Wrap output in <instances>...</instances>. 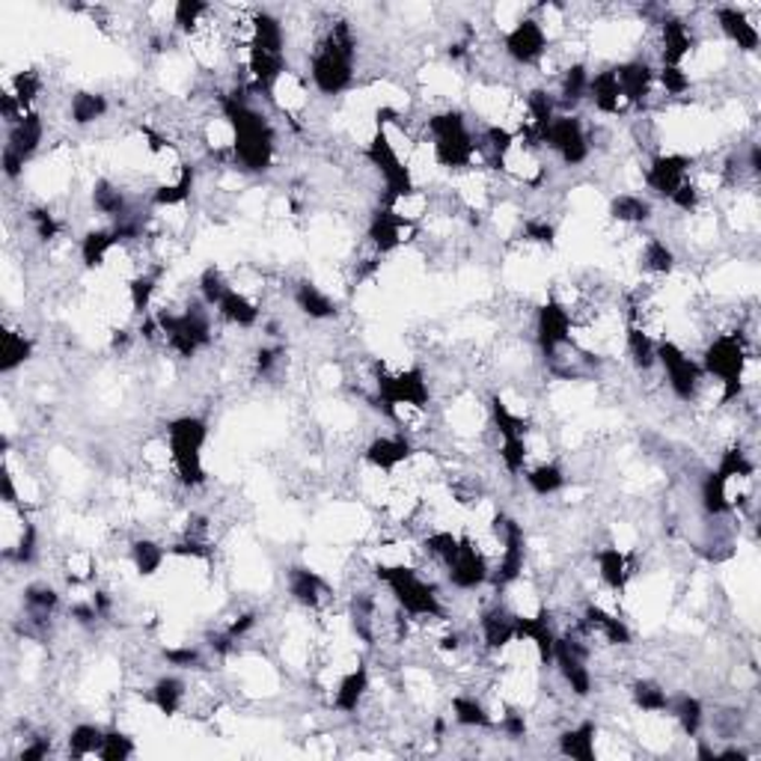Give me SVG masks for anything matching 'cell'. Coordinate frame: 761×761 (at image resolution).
Wrapping results in <instances>:
<instances>
[{"label":"cell","mask_w":761,"mask_h":761,"mask_svg":"<svg viewBox=\"0 0 761 761\" xmlns=\"http://www.w3.org/2000/svg\"><path fill=\"white\" fill-rule=\"evenodd\" d=\"M137 756V744L131 738L129 732L122 726H108L105 729V740H101V752L98 759L101 761H129Z\"/></svg>","instance_id":"25"},{"label":"cell","mask_w":761,"mask_h":761,"mask_svg":"<svg viewBox=\"0 0 761 761\" xmlns=\"http://www.w3.org/2000/svg\"><path fill=\"white\" fill-rule=\"evenodd\" d=\"M693 167V155L687 153H657L652 158H645L642 164V191L649 200H664L669 203V196L687 182V173Z\"/></svg>","instance_id":"5"},{"label":"cell","mask_w":761,"mask_h":761,"mask_svg":"<svg viewBox=\"0 0 761 761\" xmlns=\"http://www.w3.org/2000/svg\"><path fill=\"white\" fill-rule=\"evenodd\" d=\"M669 699H673V693L661 681H654V678H633L631 685H628V702L642 717L666 714L669 711Z\"/></svg>","instance_id":"22"},{"label":"cell","mask_w":761,"mask_h":761,"mask_svg":"<svg viewBox=\"0 0 761 761\" xmlns=\"http://www.w3.org/2000/svg\"><path fill=\"white\" fill-rule=\"evenodd\" d=\"M286 592L298 609L325 613L337 607V589L322 571L310 566H292L286 571Z\"/></svg>","instance_id":"6"},{"label":"cell","mask_w":761,"mask_h":761,"mask_svg":"<svg viewBox=\"0 0 761 761\" xmlns=\"http://www.w3.org/2000/svg\"><path fill=\"white\" fill-rule=\"evenodd\" d=\"M759 7H735V3H720L711 10V22L717 31L720 43L732 45L738 55L756 57L759 55L761 33L756 24Z\"/></svg>","instance_id":"4"},{"label":"cell","mask_w":761,"mask_h":761,"mask_svg":"<svg viewBox=\"0 0 761 761\" xmlns=\"http://www.w3.org/2000/svg\"><path fill=\"white\" fill-rule=\"evenodd\" d=\"M521 479L527 482L530 494H533V497H542V500L563 494L568 482H571L568 468L559 461V458H547V461L530 464V468L521 473Z\"/></svg>","instance_id":"16"},{"label":"cell","mask_w":761,"mask_h":761,"mask_svg":"<svg viewBox=\"0 0 761 761\" xmlns=\"http://www.w3.org/2000/svg\"><path fill=\"white\" fill-rule=\"evenodd\" d=\"M413 449H416V444L402 432H380V435H372L363 446V464L392 476L411 461Z\"/></svg>","instance_id":"9"},{"label":"cell","mask_w":761,"mask_h":761,"mask_svg":"<svg viewBox=\"0 0 761 761\" xmlns=\"http://www.w3.org/2000/svg\"><path fill=\"white\" fill-rule=\"evenodd\" d=\"M33 337L24 330V327H15L12 322L3 325V334H0V372L3 375H12V372L24 370V363L33 358Z\"/></svg>","instance_id":"21"},{"label":"cell","mask_w":761,"mask_h":761,"mask_svg":"<svg viewBox=\"0 0 761 761\" xmlns=\"http://www.w3.org/2000/svg\"><path fill=\"white\" fill-rule=\"evenodd\" d=\"M289 298H292L294 310L304 318H310V322H330V318H337V298L325 292L313 277L294 280L289 286Z\"/></svg>","instance_id":"10"},{"label":"cell","mask_w":761,"mask_h":761,"mask_svg":"<svg viewBox=\"0 0 761 761\" xmlns=\"http://www.w3.org/2000/svg\"><path fill=\"white\" fill-rule=\"evenodd\" d=\"M188 693H191V681H185L182 675H158L153 685L146 687V702L155 708L161 717H179L185 714Z\"/></svg>","instance_id":"11"},{"label":"cell","mask_w":761,"mask_h":761,"mask_svg":"<svg viewBox=\"0 0 761 761\" xmlns=\"http://www.w3.org/2000/svg\"><path fill=\"white\" fill-rule=\"evenodd\" d=\"M500 48L506 63H509L511 69H521L523 72V69H535V63L542 60L544 51L551 48V39L544 36L542 24L535 22L533 10H530L527 19H521L511 31L503 33Z\"/></svg>","instance_id":"7"},{"label":"cell","mask_w":761,"mask_h":761,"mask_svg":"<svg viewBox=\"0 0 761 761\" xmlns=\"http://www.w3.org/2000/svg\"><path fill=\"white\" fill-rule=\"evenodd\" d=\"M194 289L196 294H200V301H203L208 310H218L224 294L229 292V274L224 271L220 265H208V268H203V274H200Z\"/></svg>","instance_id":"24"},{"label":"cell","mask_w":761,"mask_h":761,"mask_svg":"<svg viewBox=\"0 0 761 761\" xmlns=\"http://www.w3.org/2000/svg\"><path fill=\"white\" fill-rule=\"evenodd\" d=\"M666 714L673 717L675 729H678L681 738L697 740L699 735L705 732V702L699 697H693V693H673Z\"/></svg>","instance_id":"18"},{"label":"cell","mask_w":761,"mask_h":761,"mask_svg":"<svg viewBox=\"0 0 761 761\" xmlns=\"http://www.w3.org/2000/svg\"><path fill=\"white\" fill-rule=\"evenodd\" d=\"M110 113V98L98 89H75L65 105V120L75 129H89Z\"/></svg>","instance_id":"19"},{"label":"cell","mask_w":761,"mask_h":761,"mask_svg":"<svg viewBox=\"0 0 761 761\" xmlns=\"http://www.w3.org/2000/svg\"><path fill=\"white\" fill-rule=\"evenodd\" d=\"M167 556H170V547L161 539H155V535H137V539L129 542V566L143 580L158 575L164 563H167Z\"/></svg>","instance_id":"17"},{"label":"cell","mask_w":761,"mask_h":761,"mask_svg":"<svg viewBox=\"0 0 761 761\" xmlns=\"http://www.w3.org/2000/svg\"><path fill=\"white\" fill-rule=\"evenodd\" d=\"M657 375L664 380L669 396L681 404L693 402L699 387H702V380H705L699 358H693L690 351L681 349L673 339H661L657 342Z\"/></svg>","instance_id":"2"},{"label":"cell","mask_w":761,"mask_h":761,"mask_svg":"<svg viewBox=\"0 0 761 761\" xmlns=\"http://www.w3.org/2000/svg\"><path fill=\"white\" fill-rule=\"evenodd\" d=\"M105 740V726L96 723H77L65 735V756L69 759H98Z\"/></svg>","instance_id":"23"},{"label":"cell","mask_w":761,"mask_h":761,"mask_svg":"<svg viewBox=\"0 0 761 761\" xmlns=\"http://www.w3.org/2000/svg\"><path fill=\"white\" fill-rule=\"evenodd\" d=\"M607 220L628 229L649 227L654 220V203L637 191H619L607 200Z\"/></svg>","instance_id":"12"},{"label":"cell","mask_w":761,"mask_h":761,"mask_svg":"<svg viewBox=\"0 0 761 761\" xmlns=\"http://www.w3.org/2000/svg\"><path fill=\"white\" fill-rule=\"evenodd\" d=\"M220 325L232 327V330H253V327L262 325V304L253 301L251 294L239 292L229 286V292L224 294V301L215 310Z\"/></svg>","instance_id":"15"},{"label":"cell","mask_w":761,"mask_h":761,"mask_svg":"<svg viewBox=\"0 0 761 761\" xmlns=\"http://www.w3.org/2000/svg\"><path fill=\"white\" fill-rule=\"evenodd\" d=\"M556 752L575 761L599 759V726L592 720H577L556 735Z\"/></svg>","instance_id":"14"},{"label":"cell","mask_w":761,"mask_h":761,"mask_svg":"<svg viewBox=\"0 0 761 761\" xmlns=\"http://www.w3.org/2000/svg\"><path fill=\"white\" fill-rule=\"evenodd\" d=\"M164 437L173 456V476L185 491H200L208 482L203 449L208 444V420L200 413H182L164 425Z\"/></svg>","instance_id":"1"},{"label":"cell","mask_w":761,"mask_h":761,"mask_svg":"<svg viewBox=\"0 0 761 761\" xmlns=\"http://www.w3.org/2000/svg\"><path fill=\"white\" fill-rule=\"evenodd\" d=\"M449 711H452V723L458 729L494 732L488 705H485V699L476 697V690H458L456 697L449 699Z\"/></svg>","instance_id":"20"},{"label":"cell","mask_w":761,"mask_h":761,"mask_svg":"<svg viewBox=\"0 0 761 761\" xmlns=\"http://www.w3.org/2000/svg\"><path fill=\"white\" fill-rule=\"evenodd\" d=\"M542 149L547 158H554L559 167H583L592 161V146H589L587 120L580 113H556L554 122L542 134Z\"/></svg>","instance_id":"3"},{"label":"cell","mask_w":761,"mask_h":761,"mask_svg":"<svg viewBox=\"0 0 761 761\" xmlns=\"http://www.w3.org/2000/svg\"><path fill=\"white\" fill-rule=\"evenodd\" d=\"M45 134H48V117H45L43 110H33V113H27L24 120H19L15 125L7 129V143H3V149L22 155L24 161L31 164L33 155L43 149Z\"/></svg>","instance_id":"13"},{"label":"cell","mask_w":761,"mask_h":761,"mask_svg":"<svg viewBox=\"0 0 761 761\" xmlns=\"http://www.w3.org/2000/svg\"><path fill=\"white\" fill-rule=\"evenodd\" d=\"M363 239L370 241L380 256H390V253L416 244V241L423 239V229L416 227V224L396 218L390 208L375 206L372 208L370 220H366V235H363Z\"/></svg>","instance_id":"8"}]
</instances>
